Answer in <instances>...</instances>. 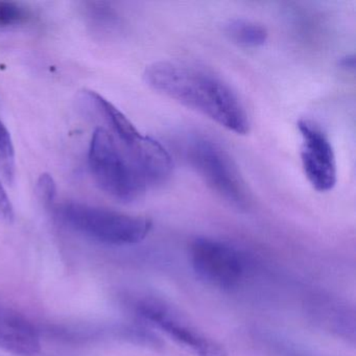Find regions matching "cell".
Returning a JSON list of instances; mask_svg holds the SVG:
<instances>
[{
	"mask_svg": "<svg viewBox=\"0 0 356 356\" xmlns=\"http://www.w3.org/2000/svg\"><path fill=\"white\" fill-rule=\"evenodd\" d=\"M191 260L197 276L218 289L237 286L245 273L243 255L228 243L216 239H195L191 247Z\"/></svg>",
	"mask_w": 356,
	"mask_h": 356,
	"instance_id": "cell-5",
	"label": "cell"
},
{
	"mask_svg": "<svg viewBox=\"0 0 356 356\" xmlns=\"http://www.w3.org/2000/svg\"><path fill=\"white\" fill-rule=\"evenodd\" d=\"M86 15L91 24L99 30H112L118 24V14L108 3H87Z\"/></svg>",
	"mask_w": 356,
	"mask_h": 356,
	"instance_id": "cell-11",
	"label": "cell"
},
{
	"mask_svg": "<svg viewBox=\"0 0 356 356\" xmlns=\"http://www.w3.org/2000/svg\"><path fill=\"white\" fill-rule=\"evenodd\" d=\"M139 314L154 326L161 329L179 345L197 356H228L224 346L208 337L186 318L162 302L145 300L138 304Z\"/></svg>",
	"mask_w": 356,
	"mask_h": 356,
	"instance_id": "cell-7",
	"label": "cell"
},
{
	"mask_svg": "<svg viewBox=\"0 0 356 356\" xmlns=\"http://www.w3.org/2000/svg\"><path fill=\"white\" fill-rule=\"evenodd\" d=\"M59 216L72 230L93 241L112 245L141 243L153 227L152 220L143 216L76 202L64 203L59 208Z\"/></svg>",
	"mask_w": 356,
	"mask_h": 356,
	"instance_id": "cell-4",
	"label": "cell"
},
{
	"mask_svg": "<svg viewBox=\"0 0 356 356\" xmlns=\"http://www.w3.org/2000/svg\"><path fill=\"white\" fill-rule=\"evenodd\" d=\"M0 174L9 185L15 182L16 155L11 134L0 120Z\"/></svg>",
	"mask_w": 356,
	"mask_h": 356,
	"instance_id": "cell-10",
	"label": "cell"
},
{
	"mask_svg": "<svg viewBox=\"0 0 356 356\" xmlns=\"http://www.w3.org/2000/svg\"><path fill=\"white\" fill-rule=\"evenodd\" d=\"M301 162L309 184L318 193L330 191L337 184V166L328 136L314 120H301Z\"/></svg>",
	"mask_w": 356,
	"mask_h": 356,
	"instance_id": "cell-6",
	"label": "cell"
},
{
	"mask_svg": "<svg viewBox=\"0 0 356 356\" xmlns=\"http://www.w3.org/2000/svg\"><path fill=\"white\" fill-rule=\"evenodd\" d=\"M0 349L19 356H35L41 351L40 335L34 325L1 302Z\"/></svg>",
	"mask_w": 356,
	"mask_h": 356,
	"instance_id": "cell-8",
	"label": "cell"
},
{
	"mask_svg": "<svg viewBox=\"0 0 356 356\" xmlns=\"http://www.w3.org/2000/svg\"><path fill=\"white\" fill-rule=\"evenodd\" d=\"M88 161L97 186L116 201L132 203L149 187L128 149L103 127L93 133Z\"/></svg>",
	"mask_w": 356,
	"mask_h": 356,
	"instance_id": "cell-2",
	"label": "cell"
},
{
	"mask_svg": "<svg viewBox=\"0 0 356 356\" xmlns=\"http://www.w3.org/2000/svg\"><path fill=\"white\" fill-rule=\"evenodd\" d=\"M30 19L31 12L22 3L0 0V29L22 26Z\"/></svg>",
	"mask_w": 356,
	"mask_h": 356,
	"instance_id": "cell-12",
	"label": "cell"
},
{
	"mask_svg": "<svg viewBox=\"0 0 356 356\" xmlns=\"http://www.w3.org/2000/svg\"><path fill=\"white\" fill-rule=\"evenodd\" d=\"M15 220V212L11 200L0 181V222L12 224Z\"/></svg>",
	"mask_w": 356,
	"mask_h": 356,
	"instance_id": "cell-14",
	"label": "cell"
},
{
	"mask_svg": "<svg viewBox=\"0 0 356 356\" xmlns=\"http://www.w3.org/2000/svg\"><path fill=\"white\" fill-rule=\"evenodd\" d=\"M182 153L204 182L227 203L238 209L250 205L247 185L227 151L209 137L191 134L182 141Z\"/></svg>",
	"mask_w": 356,
	"mask_h": 356,
	"instance_id": "cell-3",
	"label": "cell"
},
{
	"mask_svg": "<svg viewBox=\"0 0 356 356\" xmlns=\"http://www.w3.org/2000/svg\"><path fill=\"white\" fill-rule=\"evenodd\" d=\"M36 195L47 207H51L57 197V185L51 175H40L36 184Z\"/></svg>",
	"mask_w": 356,
	"mask_h": 356,
	"instance_id": "cell-13",
	"label": "cell"
},
{
	"mask_svg": "<svg viewBox=\"0 0 356 356\" xmlns=\"http://www.w3.org/2000/svg\"><path fill=\"white\" fill-rule=\"evenodd\" d=\"M339 66L346 70H353L354 66H355V60H354L353 56H346V57L341 58Z\"/></svg>",
	"mask_w": 356,
	"mask_h": 356,
	"instance_id": "cell-15",
	"label": "cell"
},
{
	"mask_svg": "<svg viewBox=\"0 0 356 356\" xmlns=\"http://www.w3.org/2000/svg\"><path fill=\"white\" fill-rule=\"evenodd\" d=\"M225 33L233 42L250 49L262 47L268 38L264 26L247 19L230 20L225 26Z\"/></svg>",
	"mask_w": 356,
	"mask_h": 356,
	"instance_id": "cell-9",
	"label": "cell"
},
{
	"mask_svg": "<svg viewBox=\"0 0 356 356\" xmlns=\"http://www.w3.org/2000/svg\"><path fill=\"white\" fill-rule=\"evenodd\" d=\"M145 80L153 90L199 112L237 135L250 131L243 102L225 81L211 72L177 62H155L147 66Z\"/></svg>",
	"mask_w": 356,
	"mask_h": 356,
	"instance_id": "cell-1",
	"label": "cell"
}]
</instances>
